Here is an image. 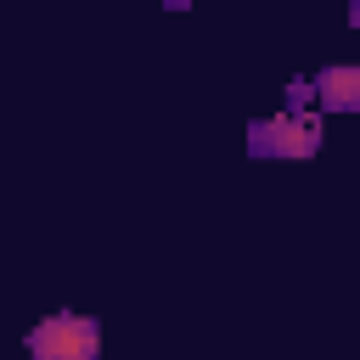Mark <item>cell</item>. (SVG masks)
Segmentation results:
<instances>
[{
    "label": "cell",
    "mask_w": 360,
    "mask_h": 360,
    "mask_svg": "<svg viewBox=\"0 0 360 360\" xmlns=\"http://www.w3.org/2000/svg\"><path fill=\"white\" fill-rule=\"evenodd\" d=\"M248 152L253 158H315L321 152V112H270L248 124Z\"/></svg>",
    "instance_id": "cell-2"
},
{
    "label": "cell",
    "mask_w": 360,
    "mask_h": 360,
    "mask_svg": "<svg viewBox=\"0 0 360 360\" xmlns=\"http://www.w3.org/2000/svg\"><path fill=\"white\" fill-rule=\"evenodd\" d=\"M28 360H101V321L79 309H56L22 332Z\"/></svg>",
    "instance_id": "cell-1"
},
{
    "label": "cell",
    "mask_w": 360,
    "mask_h": 360,
    "mask_svg": "<svg viewBox=\"0 0 360 360\" xmlns=\"http://www.w3.org/2000/svg\"><path fill=\"white\" fill-rule=\"evenodd\" d=\"M304 84H309V107L315 112H354L360 107V68H349V62H332Z\"/></svg>",
    "instance_id": "cell-3"
}]
</instances>
